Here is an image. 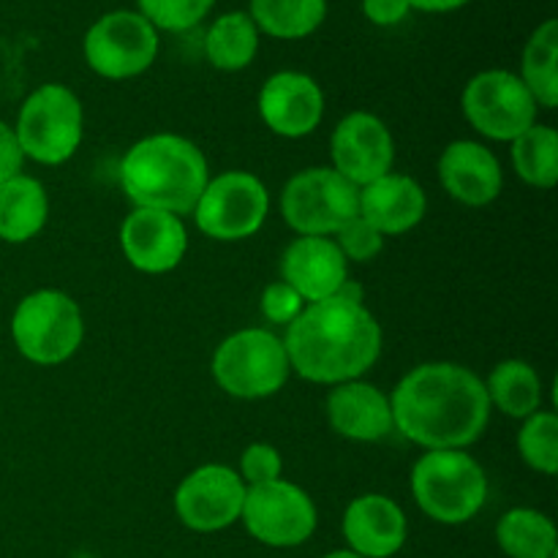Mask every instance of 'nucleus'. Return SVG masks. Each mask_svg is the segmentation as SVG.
Listing matches in <instances>:
<instances>
[{
  "label": "nucleus",
  "mask_w": 558,
  "mask_h": 558,
  "mask_svg": "<svg viewBox=\"0 0 558 558\" xmlns=\"http://www.w3.org/2000/svg\"><path fill=\"white\" fill-rule=\"evenodd\" d=\"M281 216L300 238H330L360 216V189L332 167L303 169L283 185Z\"/></svg>",
  "instance_id": "8"
},
{
  "label": "nucleus",
  "mask_w": 558,
  "mask_h": 558,
  "mask_svg": "<svg viewBox=\"0 0 558 558\" xmlns=\"http://www.w3.org/2000/svg\"><path fill=\"white\" fill-rule=\"evenodd\" d=\"M409 9L425 11V14H447V11L463 9L469 0H407Z\"/></svg>",
  "instance_id": "36"
},
{
  "label": "nucleus",
  "mask_w": 558,
  "mask_h": 558,
  "mask_svg": "<svg viewBox=\"0 0 558 558\" xmlns=\"http://www.w3.org/2000/svg\"><path fill=\"white\" fill-rule=\"evenodd\" d=\"M425 213H428V196L423 185L409 174L387 172L385 178L360 189V216L385 238L412 232Z\"/></svg>",
  "instance_id": "21"
},
{
  "label": "nucleus",
  "mask_w": 558,
  "mask_h": 558,
  "mask_svg": "<svg viewBox=\"0 0 558 558\" xmlns=\"http://www.w3.org/2000/svg\"><path fill=\"white\" fill-rule=\"evenodd\" d=\"M120 248L134 270L161 276L183 262L189 251V232L172 213L134 207L120 227Z\"/></svg>",
  "instance_id": "16"
},
{
  "label": "nucleus",
  "mask_w": 558,
  "mask_h": 558,
  "mask_svg": "<svg viewBox=\"0 0 558 558\" xmlns=\"http://www.w3.org/2000/svg\"><path fill=\"white\" fill-rule=\"evenodd\" d=\"M332 169L357 189L392 172L396 142L385 120L371 112H352L336 125L330 136Z\"/></svg>",
  "instance_id": "14"
},
{
  "label": "nucleus",
  "mask_w": 558,
  "mask_h": 558,
  "mask_svg": "<svg viewBox=\"0 0 558 558\" xmlns=\"http://www.w3.org/2000/svg\"><path fill=\"white\" fill-rule=\"evenodd\" d=\"M16 352L33 365H60L74 357L85 338L80 305L60 289H38L20 300L11 316Z\"/></svg>",
  "instance_id": "6"
},
{
  "label": "nucleus",
  "mask_w": 558,
  "mask_h": 558,
  "mask_svg": "<svg viewBox=\"0 0 558 558\" xmlns=\"http://www.w3.org/2000/svg\"><path fill=\"white\" fill-rule=\"evenodd\" d=\"M412 496L436 523L461 526L488 499V474L466 450H425L412 469Z\"/></svg>",
  "instance_id": "4"
},
{
  "label": "nucleus",
  "mask_w": 558,
  "mask_h": 558,
  "mask_svg": "<svg viewBox=\"0 0 558 558\" xmlns=\"http://www.w3.org/2000/svg\"><path fill=\"white\" fill-rule=\"evenodd\" d=\"M463 118L474 131L496 142H512L537 123V101L521 76L507 69L480 71L461 96Z\"/></svg>",
  "instance_id": "10"
},
{
  "label": "nucleus",
  "mask_w": 558,
  "mask_h": 558,
  "mask_svg": "<svg viewBox=\"0 0 558 558\" xmlns=\"http://www.w3.org/2000/svg\"><path fill=\"white\" fill-rule=\"evenodd\" d=\"M259 52V31L248 11H229L210 25L205 36V54L218 71H243Z\"/></svg>",
  "instance_id": "25"
},
{
  "label": "nucleus",
  "mask_w": 558,
  "mask_h": 558,
  "mask_svg": "<svg viewBox=\"0 0 558 558\" xmlns=\"http://www.w3.org/2000/svg\"><path fill=\"white\" fill-rule=\"evenodd\" d=\"M409 11L412 9H409L407 0H363V14L379 27L398 25V22L407 20Z\"/></svg>",
  "instance_id": "35"
},
{
  "label": "nucleus",
  "mask_w": 558,
  "mask_h": 558,
  "mask_svg": "<svg viewBox=\"0 0 558 558\" xmlns=\"http://www.w3.org/2000/svg\"><path fill=\"white\" fill-rule=\"evenodd\" d=\"M496 543L510 558H556L558 534L545 512L518 507L496 523Z\"/></svg>",
  "instance_id": "24"
},
{
  "label": "nucleus",
  "mask_w": 558,
  "mask_h": 558,
  "mask_svg": "<svg viewBox=\"0 0 558 558\" xmlns=\"http://www.w3.org/2000/svg\"><path fill=\"white\" fill-rule=\"evenodd\" d=\"M283 461L281 452L272 445H265V441H256V445H248L240 456V480L245 483V488H254V485L272 483V480H281Z\"/></svg>",
  "instance_id": "32"
},
{
  "label": "nucleus",
  "mask_w": 558,
  "mask_h": 558,
  "mask_svg": "<svg viewBox=\"0 0 558 558\" xmlns=\"http://www.w3.org/2000/svg\"><path fill=\"white\" fill-rule=\"evenodd\" d=\"M518 452L534 472L554 477L558 472V417L554 412H534L518 430Z\"/></svg>",
  "instance_id": "29"
},
{
  "label": "nucleus",
  "mask_w": 558,
  "mask_h": 558,
  "mask_svg": "<svg viewBox=\"0 0 558 558\" xmlns=\"http://www.w3.org/2000/svg\"><path fill=\"white\" fill-rule=\"evenodd\" d=\"M281 276L303 303H319L349 281V262L332 238H298L283 251Z\"/></svg>",
  "instance_id": "17"
},
{
  "label": "nucleus",
  "mask_w": 558,
  "mask_h": 558,
  "mask_svg": "<svg viewBox=\"0 0 558 558\" xmlns=\"http://www.w3.org/2000/svg\"><path fill=\"white\" fill-rule=\"evenodd\" d=\"M441 189L456 202L469 207H485L499 199L505 174L494 150L472 140H458L439 156Z\"/></svg>",
  "instance_id": "19"
},
{
  "label": "nucleus",
  "mask_w": 558,
  "mask_h": 558,
  "mask_svg": "<svg viewBox=\"0 0 558 558\" xmlns=\"http://www.w3.org/2000/svg\"><path fill=\"white\" fill-rule=\"evenodd\" d=\"M490 407L515 420L532 417L543 407V379L526 360H505L485 381Z\"/></svg>",
  "instance_id": "23"
},
{
  "label": "nucleus",
  "mask_w": 558,
  "mask_h": 558,
  "mask_svg": "<svg viewBox=\"0 0 558 558\" xmlns=\"http://www.w3.org/2000/svg\"><path fill=\"white\" fill-rule=\"evenodd\" d=\"M336 245L347 256V262H371L385 251V234L376 232L363 216H357L338 229Z\"/></svg>",
  "instance_id": "31"
},
{
  "label": "nucleus",
  "mask_w": 558,
  "mask_h": 558,
  "mask_svg": "<svg viewBox=\"0 0 558 558\" xmlns=\"http://www.w3.org/2000/svg\"><path fill=\"white\" fill-rule=\"evenodd\" d=\"M343 537L352 554L363 558H392L407 545L409 523L390 496L365 494L349 501L343 512Z\"/></svg>",
  "instance_id": "18"
},
{
  "label": "nucleus",
  "mask_w": 558,
  "mask_h": 558,
  "mask_svg": "<svg viewBox=\"0 0 558 558\" xmlns=\"http://www.w3.org/2000/svg\"><path fill=\"white\" fill-rule=\"evenodd\" d=\"M259 308H262V316H265L270 325L289 327L300 314H303L305 303L303 298L289 287V283L276 281L270 283V287H265V292H262V300H259Z\"/></svg>",
  "instance_id": "33"
},
{
  "label": "nucleus",
  "mask_w": 558,
  "mask_h": 558,
  "mask_svg": "<svg viewBox=\"0 0 558 558\" xmlns=\"http://www.w3.org/2000/svg\"><path fill=\"white\" fill-rule=\"evenodd\" d=\"M22 156L44 167L65 163L82 145L85 114L71 87L49 82L25 98L14 125Z\"/></svg>",
  "instance_id": "7"
},
{
  "label": "nucleus",
  "mask_w": 558,
  "mask_h": 558,
  "mask_svg": "<svg viewBox=\"0 0 558 558\" xmlns=\"http://www.w3.org/2000/svg\"><path fill=\"white\" fill-rule=\"evenodd\" d=\"M210 371L227 396L259 401L276 396L287 385L292 365L276 332L265 327H245L218 343Z\"/></svg>",
  "instance_id": "5"
},
{
  "label": "nucleus",
  "mask_w": 558,
  "mask_h": 558,
  "mask_svg": "<svg viewBox=\"0 0 558 558\" xmlns=\"http://www.w3.org/2000/svg\"><path fill=\"white\" fill-rule=\"evenodd\" d=\"M240 521L245 532L267 548H298L314 537L319 512L300 485L272 480L245 490Z\"/></svg>",
  "instance_id": "11"
},
{
  "label": "nucleus",
  "mask_w": 558,
  "mask_h": 558,
  "mask_svg": "<svg viewBox=\"0 0 558 558\" xmlns=\"http://www.w3.org/2000/svg\"><path fill=\"white\" fill-rule=\"evenodd\" d=\"M259 114L267 129L287 140H303L325 118V93L303 71H278L262 85Z\"/></svg>",
  "instance_id": "15"
},
{
  "label": "nucleus",
  "mask_w": 558,
  "mask_h": 558,
  "mask_svg": "<svg viewBox=\"0 0 558 558\" xmlns=\"http://www.w3.org/2000/svg\"><path fill=\"white\" fill-rule=\"evenodd\" d=\"M22 163H25V156H22L14 129L0 120V183L22 174Z\"/></svg>",
  "instance_id": "34"
},
{
  "label": "nucleus",
  "mask_w": 558,
  "mask_h": 558,
  "mask_svg": "<svg viewBox=\"0 0 558 558\" xmlns=\"http://www.w3.org/2000/svg\"><path fill=\"white\" fill-rule=\"evenodd\" d=\"M512 167L523 183L534 189H554L558 183V134L550 125L534 123L510 147Z\"/></svg>",
  "instance_id": "28"
},
{
  "label": "nucleus",
  "mask_w": 558,
  "mask_h": 558,
  "mask_svg": "<svg viewBox=\"0 0 558 558\" xmlns=\"http://www.w3.org/2000/svg\"><path fill=\"white\" fill-rule=\"evenodd\" d=\"M281 341L298 376L336 387L374 368L381 354V327L363 303L336 294L305 305Z\"/></svg>",
  "instance_id": "2"
},
{
  "label": "nucleus",
  "mask_w": 558,
  "mask_h": 558,
  "mask_svg": "<svg viewBox=\"0 0 558 558\" xmlns=\"http://www.w3.org/2000/svg\"><path fill=\"white\" fill-rule=\"evenodd\" d=\"M210 180L207 158L180 134H150L134 142L120 161V185L134 207L172 216L194 213Z\"/></svg>",
  "instance_id": "3"
},
{
  "label": "nucleus",
  "mask_w": 558,
  "mask_h": 558,
  "mask_svg": "<svg viewBox=\"0 0 558 558\" xmlns=\"http://www.w3.org/2000/svg\"><path fill=\"white\" fill-rule=\"evenodd\" d=\"M325 558H363V556L352 554V550H332V554H327Z\"/></svg>",
  "instance_id": "37"
},
{
  "label": "nucleus",
  "mask_w": 558,
  "mask_h": 558,
  "mask_svg": "<svg viewBox=\"0 0 558 558\" xmlns=\"http://www.w3.org/2000/svg\"><path fill=\"white\" fill-rule=\"evenodd\" d=\"M245 483L234 469L207 463L194 469L174 490V512L191 532H223L243 515Z\"/></svg>",
  "instance_id": "13"
},
{
  "label": "nucleus",
  "mask_w": 558,
  "mask_h": 558,
  "mask_svg": "<svg viewBox=\"0 0 558 558\" xmlns=\"http://www.w3.org/2000/svg\"><path fill=\"white\" fill-rule=\"evenodd\" d=\"M521 82L529 87L537 107H558V22L545 20L523 49Z\"/></svg>",
  "instance_id": "27"
},
{
  "label": "nucleus",
  "mask_w": 558,
  "mask_h": 558,
  "mask_svg": "<svg viewBox=\"0 0 558 558\" xmlns=\"http://www.w3.org/2000/svg\"><path fill=\"white\" fill-rule=\"evenodd\" d=\"M270 213V194L256 174L234 169L207 180L194 207L202 234L221 243L254 238Z\"/></svg>",
  "instance_id": "9"
},
{
  "label": "nucleus",
  "mask_w": 558,
  "mask_h": 558,
  "mask_svg": "<svg viewBox=\"0 0 558 558\" xmlns=\"http://www.w3.org/2000/svg\"><path fill=\"white\" fill-rule=\"evenodd\" d=\"M49 216V199L41 180L31 174H14L0 183V240L11 245L27 243L44 229Z\"/></svg>",
  "instance_id": "22"
},
{
  "label": "nucleus",
  "mask_w": 558,
  "mask_h": 558,
  "mask_svg": "<svg viewBox=\"0 0 558 558\" xmlns=\"http://www.w3.org/2000/svg\"><path fill=\"white\" fill-rule=\"evenodd\" d=\"M85 60L104 80H134L158 54V31L140 11H109L85 33Z\"/></svg>",
  "instance_id": "12"
},
{
  "label": "nucleus",
  "mask_w": 558,
  "mask_h": 558,
  "mask_svg": "<svg viewBox=\"0 0 558 558\" xmlns=\"http://www.w3.org/2000/svg\"><path fill=\"white\" fill-rule=\"evenodd\" d=\"M327 420L332 430L352 441H381L392 434L390 398L368 381H343L327 396Z\"/></svg>",
  "instance_id": "20"
},
{
  "label": "nucleus",
  "mask_w": 558,
  "mask_h": 558,
  "mask_svg": "<svg viewBox=\"0 0 558 558\" xmlns=\"http://www.w3.org/2000/svg\"><path fill=\"white\" fill-rule=\"evenodd\" d=\"M248 16L259 33L298 41L319 31L327 16V0H251Z\"/></svg>",
  "instance_id": "26"
},
{
  "label": "nucleus",
  "mask_w": 558,
  "mask_h": 558,
  "mask_svg": "<svg viewBox=\"0 0 558 558\" xmlns=\"http://www.w3.org/2000/svg\"><path fill=\"white\" fill-rule=\"evenodd\" d=\"M392 425L425 450H466L488 428L485 381L458 363H423L390 396Z\"/></svg>",
  "instance_id": "1"
},
{
  "label": "nucleus",
  "mask_w": 558,
  "mask_h": 558,
  "mask_svg": "<svg viewBox=\"0 0 558 558\" xmlns=\"http://www.w3.org/2000/svg\"><path fill=\"white\" fill-rule=\"evenodd\" d=\"M136 5L156 31L183 33L199 25L216 0H136Z\"/></svg>",
  "instance_id": "30"
}]
</instances>
